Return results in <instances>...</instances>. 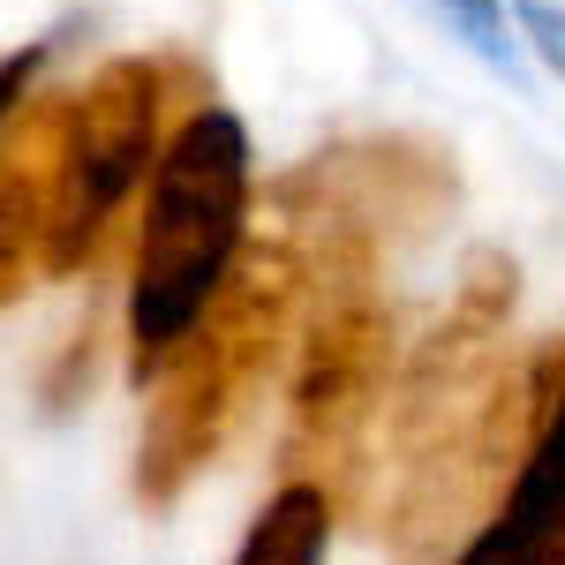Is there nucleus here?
<instances>
[{"mask_svg":"<svg viewBox=\"0 0 565 565\" xmlns=\"http://www.w3.org/2000/svg\"><path fill=\"white\" fill-rule=\"evenodd\" d=\"M61 114L68 98L15 106L0 121V309L45 271V226H53V159H61Z\"/></svg>","mask_w":565,"mask_h":565,"instance_id":"6","label":"nucleus"},{"mask_svg":"<svg viewBox=\"0 0 565 565\" xmlns=\"http://www.w3.org/2000/svg\"><path fill=\"white\" fill-rule=\"evenodd\" d=\"M521 23H527V39L543 45V61L565 76V15L551 8V0H521Z\"/></svg>","mask_w":565,"mask_h":565,"instance_id":"9","label":"nucleus"},{"mask_svg":"<svg viewBox=\"0 0 565 565\" xmlns=\"http://www.w3.org/2000/svg\"><path fill=\"white\" fill-rule=\"evenodd\" d=\"M392 362V317L362 287L332 295L302 332V370H295V452H340L385 399Z\"/></svg>","mask_w":565,"mask_h":565,"instance_id":"4","label":"nucleus"},{"mask_svg":"<svg viewBox=\"0 0 565 565\" xmlns=\"http://www.w3.org/2000/svg\"><path fill=\"white\" fill-rule=\"evenodd\" d=\"M151 167H159V68L106 61L61 114L45 271H90Z\"/></svg>","mask_w":565,"mask_h":565,"instance_id":"3","label":"nucleus"},{"mask_svg":"<svg viewBox=\"0 0 565 565\" xmlns=\"http://www.w3.org/2000/svg\"><path fill=\"white\" fill-rule=\"evenodd\" d=\"M452 565H565V362L551 354L543 423L527 437L505 505L476 527V543Z\"/></svg>","mask_w":565,"mask_h":565,"instance_id":"5","label":"nucleus"},{"mask_svg":"<svg viewBox=\"0 0 565 565\" xmlns=\"http://www.w3.org/2000/svg\"><path fill=\"white\" fill-rule=\"evenodd\" d=\"M324 543H332V498H324V482L295 476L257 513V527H249V543H242L234 565H324Z\"/></svg>","mask_w":565,"mask_h":565,"instance_id":"7","label":"nucleus"},{"mask_svg":"<svg viewBox=\"0 0 565 565\" xmlns=\"http://www.w3.org/2000/svg\"><path fill=\"white\" fill-rule=\"evenodd\" d=\"M31 76H39V53H15V61H0V121H8V114L23 106Z\"/></svg>","mask_w":565,"mask_h":565,"instance_id":"10","label":"nucleus"},{"mask_svg":"<svg viewBox=\"0 0 565 565\" xmlns=\"http://www.w3.org/2000/svg\"><path fill=\"white\" fill-rule=\"evenodd\" d=\"M437 8H445V15L468 31V45H476L482 61H498V68L513 61V39H505V8H498V0H437Z\"/></svg>","mask_w":565,"mask_h":565,"instance_id":"8","label":"nucleus"},{"mask_svg":"<svg viewBox=\"0 0 565 565\" xmlns=\"http://www.w3.org/2000/svg\"><path fill=\"white\" fill-rule=\"evenodd\" d=\"M249 226V129L226 106H196L151 167L143 234L129 264V377L151 385L189 332L212 317L218 287L242 264Z\"/></svg>","mask_w":565,"mask_h":565,"instance_id":"1","label":"nucleus"},{"mask_svg":"<svg viewBox=\"0 0 565 565\" xmlns=\"http://www.w3.org/2000/svg\"><path fill=\"white\" fill-rule=\"evenodd\" d=\"M287 324V271L279 264H234L218 287L212 317L189 332V348L151 377V415H143V452H136V490L143 505H174V490L196 468H212L226 445V423L242 415V392L271 362V340Z\"/></svg>","mask_w":565,"mask_h":565,"instance_id":"2","label":"nucleus"}]
</instances>
